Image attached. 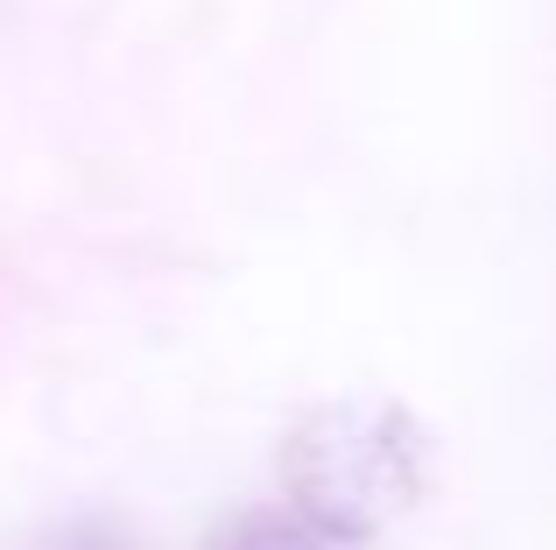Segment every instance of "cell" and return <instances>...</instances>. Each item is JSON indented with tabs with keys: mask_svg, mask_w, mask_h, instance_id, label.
<instances>
[{
	"mask_svg": "<svg viewBox=\"0 0 556 550\" xmlns=\"http://www.w3.org/2000/svg\"><path fill=\"white\" fill-rule=\"evenodd\" d=\"M353 529H339L331 515H317L311 501H275V509H247L226 529H212L204 550H345Z\"/></svg>",
	"mask_w": 556,
	"mask_h": 550,
	"instance_id": "6da1fadb",
	"label": "cell"
},
{
	"mask_svg": "<svg viewBox=\"0 0 556 550\" xmlns=\"http://www.w3.org/2000/svg\"><path fill=\"white\" fill-rule=\"evenodd\" d=\"M42 550H121V537H106V529H92V523H85V529H64V537H56V543H42Z\"/></svg>",
	"mask_w": 556,
	"mask_h": 550,
	"instance_id": "7a4b0ae2",
	"label": "cell"
}]
</instances>
